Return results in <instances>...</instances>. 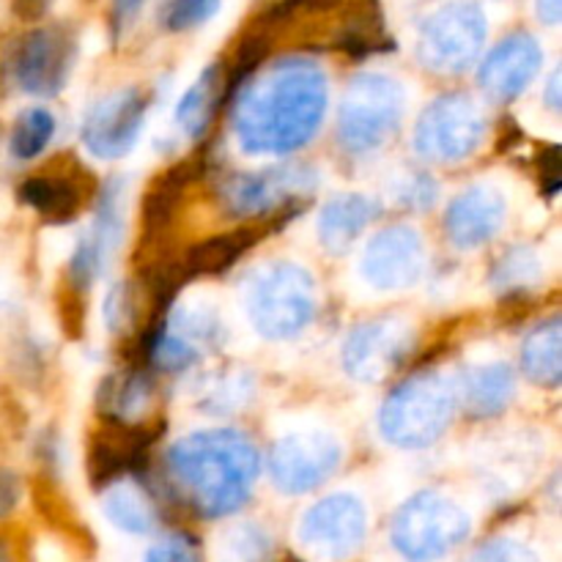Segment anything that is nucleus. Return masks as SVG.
<instances>
[{
	"mask_svg": "<svg viewBox=\"0 0 562 562\" xmlns=\"http://www.w3.org/2000/svg\"><path fill=\"white\" fill-rule=\"evenodd\" d=\"M327 113V75L316 60L280 58L247 75L231 108L247 154H289L313 140Z\"/></svg>",
	"mask_w": 562,
	"mask_h": 562,
	"instance_id": "1",
	"label": "nucleus"
},
{
	"mask_svg": "<svg viewBox=\"0 0 562 562\" xmlns=\"http://www.w3.org/2000/svg\"><path fill=\"white\" fill-rule=\"evenodd\" d=\"M168 470L192 508L203 516H225L250 497L258 450L236 431H198L168 450Z\"/></svg>",
	"mask_w": 562,
	"mask_h": 562,
	"instance_id": "2",
	"label": "nucleus"
},
{
	"mask_svg": "<svg viewBox=\"0 0 562 562\" xmlns=\"http://www.w3.org/2000/svg\"><path fill=\"white\" fill-rule=\"evenodd\" d=\"M459 390L442 373H417L382 406L379 428L390 445L420 450L437 442L453 423Z\"/></svg>",
	"mask_w": 562,
	"mask_h": 562,
	"instance_id": "3",
	"label": "nucleus"
},
{
	"mask_svg": "<svg viewBox=\"0 0 562 562\" xmlns=\"http://www.w3.org/2000/svg\"><path fill=\"white\" fill-rule=\"evenodd\" d=\"M404 88L382 71H362L349 82L338 110V140L349 154L387 146L404 121Z\"/></svg>",
	"mask_w": 562,
	"mask_h": 562,
	"instance_id": "4",
	"label": "nucleus"
},
{
	"mask_svg": "<svg viewBox=\"0 0 562 562\" xmlns=\"http://www.w3.org/2000/svg\"><path fill=\"white\" fill-rule=\"evenodd\" d=\"M247 313L261 338H294L311 324L316 313V280L300 263H274L263 269L252 283Z\"/></svg>",
	"mask_w": 562,
	"mask_h": 562,
	"instance_id": "5",
	"label": "nucleus"
},
{
	"mask_svg": "<svg viewBox=\"0 0 562 562\" xmlns=\"http://www.w3.org/2000/svg\"><path fill=\"white\" fill-rule=\"evenodd\" d=\"M488 22L475 0H453L434 11L417 36V58L439 75L467 71L486 44Z\"/></svg>",
	"mask_w": 562,
	"mask_h": 562,
	"instance_id": "6",
	"label": "nucleus"
},
{
	"mask_svg": "<svg viewBox=\"0 0 562 562\" xmlns=\"http://www.w3.org/2000/svg\"><path fill=\"white\" fill-rule=\"evenodd\" d=\"M486 135V113L470 93H445L423 110L415 148L428 162H461Z\"/></svg>",
	"mask_w": 562,
	"mask_h": 562,
	"instance_id": "7",
	"label": "nucleus"
},
{
	"mask_svg": "<svg viewBox=\"0 0 562 562\" xmlns=\"http://www.w3.org/2000/svg\"><path fill=\"white\" fill-rule=\"evenodd\" d=\"M470 532V519L453 499L442 494H417L398 510L393 543L404 558L437 560L459 547Z\"/></svg>",
	"mask_w": 562,
	"mask_h": 562,
	"instance_id": "8",
	"label": "nucleus"
},
{
	"mask_svg": "<svg viewBox=\"0 0 562 562\" xmlns=\"http://www.w3.org/2000/svg\"><path fill=\"white\" fill-rule=\"evenodd\" d=\"M77 44L69 27H36L25 33L11 49V82L33 97H55L69 80Z\"/></svg>",
	"mask_w": 562,
	"mask_h": 562,
	"instance_id": "9",
	"label": "nucleus"
},
{
	"mask_svg": "<svg viewBox=\"0 0 562 562\" xmlns=\"http://www.w3.org/2000/svg\"><path fill=\"white\" fill-rule=\"evenodd\" d=\"M148 115V97L143 88H119L91 108L82 121L80 140L93 157L119 159L132 151Z\"/></svg>",
	"mask_w": 562,
	"mask_h": 562,
	"instance_id": "10",
	"label": "nucleus"
},
{
	"mask_svg": "<svg viewBox=\"0 0 562 562\" xmlns=\"http://www.w3.org/2000/svg\"><path fill=\"white\" fill-rule=\"evenodd\" d=\"M340 464V445L327 431H296L278 439L269 453V472L280 492L305 494L322 486Z\"/></svg>",
	"mask_w": 562,
	"mask_h": 562,
	"instance_id": "11",
	"label": "nucleus"
},
{
	"mask_svg": "<svg viewBox=\"0 0 562 562\" xmlns=\"http://www.w3.org/2000/svg\"><path fill=\"white\" fill-rule=\"evenodd\" d=\"M368 532V514L351 494L322 499L300 525V543L318 560H346L360 549Z\"/></svg>",
	"mask_w": 562,
	"mask_h": 562,
	"instance_id": "12",
	"label": "nucleus"
},
{
	"mask_svg": "<svg viewBox=\"0 0 562 562\" xmlns=\"http://www.w3.org/2000/svg\"><path fill=\"white\" fill-rule=\"evenodd\" d=\"M412 349V327L398 318L360 324L346 338L340 362L355 382L379 384L404 362Z\"/></svg>",
	"mask_w": 562,
	"mask_h": 562,
	"instance_id": "13",
	"label": "nucleus"
},
{
	"mask_svg": "<svg viewBox=\"0 0 562 562\" xmlns=\"http://www.w3.org/2000/svg\"><path fill=\"white\" fill-rule=\"evenodd\" d=\"M426 272V247L409 225H390L368 241L360 274L376 291H404Z\"/></svg>",
	"mask_w": 562,
	"mask_h": 562,
	"instance_id": "14",
	"label": "nucleus"
},
{
	"mask_svg": "<svg viewBox=\"0 0 562 562\" xmlns=\"http://www.w3.org/2000/svg\"><path fill=\"white\" fill-rule=\"evenodd\" d=\"M316 187L313 170L300 165H285V168H263L258 173L234 176L225 187L228 206L239 214H267L280 209L291 198L307 195Z\"/></svg>",
	"mask_w": 562,
	"mask_h": 562,
	"instance_id": "15",
	"label": "nucleus"
},
{
	"mask_svg": "<svg viewBox=\"0 0 562 562\" xmlns=\"http://www.w3.org/2000/svg\"><path fill=\"white\" fill-rule=\"evenodd\" d=\"M508 203L497 187H470L445 212V234L461 250H475L503 231Z\"/></svg>",
	"mask_w": 562,
	"mask_h": 562,
	"instance_id": "16",
	"label": "nucleus"
},
{
	"mask_svg": "<svg viewBox=\"0 0 562 562\" xmlns=\"http://www.w3.org/2000/svg\"><path fill=\"white\" fill-rule=\"evenodd\" d=\"M543 66V47L530 33H514L488 53L481 66V86L494 99H516Z\"/></svg>",
	"mask_w": 562,
	"mask_h": 562,
	"instance_id": "17",
	"label": "nucleus"
},
{
	"mask_svg": "<svg viewBox=\"0 0 562 562\" xmlns=\"http://www.w3.org/2000/svg\"><path fill=\"white\" fill-rule=\"evenodd\" d=\"M108 426L97 434L91 445V477L97 486H110L135 470L148 448V431L104 417Z\"/></svg>",
	"mask_w": 562,
	"mask_h": 562,
	"instance_id": "18",
	"label": "nucleus"
},
{
	"mask_svg": "<svg viewBox=\"0 0 562 562\" xmlns=\"http://www.w3.org/2000/svg\"><path fill=\"white\" fill-rule=\"evenodd\" d=\"M373 217H376V203L371 198L360 192H346L324 203L318 214V239L329 252L340 256L360 239Z\"/></svg>",
	"mask_w": 562,
	"mask_h": 562,
	"instance_id": "19",
	"label": "nucleus"
},
{
	"mask_svg": "<svg viewBox=\"0 0 562 562\" xmlns=\"http://www.w3.org/2000/svg\"><path fill=\"white\" fill-rule=\"evenodd\" d=\"M20 198L47 223H71L82 209V184L66 173H42L22 181Z\"/></svg>",
	"mask_w": 562,
	"mask_h": 562,
	"instance_id": "20",
	"label": "nucleus"
},
{
	"mask_svg": "<svg viewBox=\"0 0 562 562\" xmlns=\"http://www.w3.org/2000/svg\"><path fill=\"white\" fill-rule=\"evenodd\" d=\"M461 395L470 415L494 417L505 412V406L516 395V373L505 362H488V366L472 368L461 382Z\"/></svg>",
	"mask_w": 562,
	"mask_h": 562,
	"instance_id": "21",
	"label": "nucleus"
},
{
	"mask_svg": "<svg viewBox=\"0 0 562 562\" xmlns=\"http://www.w3.org/2000/svg\"><path fill=\"white\" fill-rule=\"evenodd\" d=\"M521 371L538 387L554 390L562 379V327L560 318L530 333L521 349Z\"/></svg>",
	"mask_w": 562,
	"mask_h": 562,
	"instance_id": "22",
	"label": "nucleus"
},
{
	"mask_svg": "<svg viewBox=\"0 0 562 562\" xmlns=\"http://www.w3.org/2000/svg\"><path fill=\"white\" fill-rule=\"evenodd\" d=\"M258 241V234L252 228L228 231V234L209 236L198 241L184 258L187 278H203V274H220L234 267L247 250Z\"/></svg>",
	"mask_w": 562,
	"mask_h": 562,
	"instance_id": "23",
	"label": "nucleus"
},
{
	"mask_svg": "<svg viewBox=\"0 0 562 562\" xmlns=\"http://www.w3.org/2000/svg\"><path fill=\"white\" fill-rule=\"evenodd\" d=\"M225 93V80L220 66H209L201 71L195 82L184 91L179 108H176V121H179L181 130L190 137H203V132L212 126L214 113H217V104L223 102Z\"/></svg>",
	"mask_w": 562,
	"mask_h": 562,
	"instance_id": "24",
	"label": "nucleus"
},
{
	"mask_svg": "<svg viewBox=\"0 0 562 562\" xmlns=\"http://www.w3.org/2000/svg\"><path fill=\"white\" fill-rule=\"evenodd\" d=\"M104 510H108L110 521L126 532H148L157 521L151 503L146 494L132 483H124V477L110 483L108 497H104Z\"/></svg>",
	"mask_w": 562,
	"mask_h": 562,
	"instance_id": "25",
	"label": "nucleus"
},
{
	"mask_svg": "<svg viewBox=\"0 0 562 562\" xmlns=\"http://www.w3.org/2000/svg\"><path fill=\"white\" fill-rule=\"evenodd\" d=\"M187 184V165L170 168L162 179L154 181L151 190L143 198V236H154L168 225L176 203H179L181 190Z\"/></svg>",
	"mask_w": 562,
	"mask_h": 562,
	"instance_id": "26",
	"label": "nucleus"
},
{
	"mask_svg": "<svg viewBox=\"0 0 562 562\" xmlns=\"http://www.w3.org/2000/svg\"><path fill=\"white\" fill-rule=\"evenodd\" d=\"M55 135V119L47 108H27L16 115L11 126V154L20 159H33L47 148Z\"/></svg>",
	"mask_w": 562,
	"mask_h": 562,
	"instance_id": "27",
	"label": "nucleus"
},
{
	"mask_svg": "<svg viewBox=\"0 0 562 562\" xmlns=\"http://www.w3.org/2000/svg\"><path fill=\"white\" fill-rule=\"evenodd\" d=\"M541 272L543 267L536 252L527 250V247H516L499 261L497 272H494V285H499V289H521V285L536 283Z\"/></svg>",
	"mask_w": 562,
	"mask_h": 562,
	"instance_id": "28",
	"label": "nucleus"
},
{
	"mask_svg": "<svg viewBox=\"0 0 562 562\" xmlns=\"http://www.w3.org/2000/svg\"><path fill=\"white\" fill-rule=\"evenodd\" d=\"M220 3L223 0H176L168 9V14H165V25L170 31H190V27H198L206 20H212L217 14Z\"/></svg>",
	"mask_w": 562,
	"mask_h": 562,
	"instance_id": "29",
	"label": "nucleus"
},
{
	"mask_svg": "<svg viewBox=\"0 0 562 562\" xmlns=\"http://www.w3.org/2000/svg\"><path fill=\"white\" fill-rule=\"evenodd\" d=\"M146 562H201V552L190 538H170L148 552Z\"/></svg>",
	"mask_w": 562,
	"mask_h": 562,
	"instance_id": "30",
	"label": "nucleus"
},
{
	"mask_svg": "<svg viewBox=\"0 0 562 562\" xmlns=\"http://www.w3.org/2000/svg\"><path fill=\"white\" fill-rule=\"evenodd\" d=\"M470 562H536V558H532L530 549L516 541H492Z\"/></svg>",
	"mask_w": 562,
	"mask_h": 562,
	"instance_id": "31",
	"label": "nucleus"
},
{
	"mask_svg": "<svg viewBox=\"0 0 562 562\" xmlns=\"http://www.w3.org/2000/svg\"><path fill=\"white\" fill-rule=\"evenodd\" d=\"M20 494H22V486H20V477H16V472L0 470V519H3V516H9L11 510L16 508V503H20Z\"/></svg>",
	"mask_w": 562,
	"mask_h": 562,
	"instance_id": "32",
	"label": "nucleus"
},
{
	"mask_svg": "<svg viewBox=\"0 0 562 562\" xmlns=\"http://www.w3.org/2000/svg\"><path fill=\"white\" fill-rule=\"evenodd\" d=\"M55 0H11V9L20 20H42L49 9H53Z\"/></svg>",
	"mask_w": 562,
	"mask_h": 562,
	"instance_id": "33",
	"label": "nucleus"
},
{
	"mask_svg": "<svg viewBox=\"0 0 562 562\" xmlns=\"http://www.w3.org/2000/svg\"><path fill=\"white\" fill-rule=\"evenodd\" d=\"M536 14L543 25H560L562 0H536Z\"/></svg>",
	"mask_w": 562,
	"mask_h": 562,
	"instance_id": "34",
	"label": "nucleus"
},
{
	"mask_svg": "<svg viewBox=\"0 0 562 562\" xmlns=\"http://www.w3.org/2000/svg\"><path fill=\"white\" fill-rule=\"evenodd\" d=\"M562 71L560 69H554V75L549 77V82H547V93H543V99H547V108L552 110V113H560L562 110V91H560V86H562Z\"/></svg>",
	"mask_w": 562,
	"mask_h": 562,
	"instance_id": "35",
	"label": "nucleus"
},
{
	"mask_svg": "<svg viewBox=\"0 0 562 562\" xmlns=\"http://www.w3.org/2000/svg\"><path fill=\"white\" fill-rule=\"evenodd\" d=\"M146 3V0H115V22H119V25H124V22H130L132 16L137 14V11H140V5Z\"/></svg>",
	"mask_w": 562,
	"mask_h": 562,
	"instance_id": "36",
	"label": "nucleus"
},
{
	"mask_svg": "<svg viewBox=\"0 0 562 562\" xmlns=\"http://www.w3.org/2000/svg\"><path fill=\"white\" fill-rule=\"evenodd\" d=\"M0 562H11V552L3 541H0Z\"/></svg>",
	"mask_w": 562,
	"mask_h": 562,
	"instance_id": "37",
	"label": "nucleus"
}]
</instances>
